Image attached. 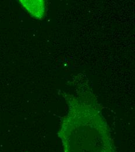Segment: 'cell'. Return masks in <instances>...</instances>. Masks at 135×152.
I'll use <instances>...</instances> for the list:
<instances>
[{
	"label": "cell",
	"mask_w": 135,
	"mask_h": 152,
	"mask_svg": "<svg viewBox=\"0 0 135 152\" xmlns=\"http://www.w3.org/2000/svg\"><path fill=\"white\" fill-rule=\"evenodd\" d=\"M20 4L28 11L32 17L43 19L45 13L44 1H20Z\"/></svg>",
	"instance_id": "6da1fadb"
}]
</instances>
